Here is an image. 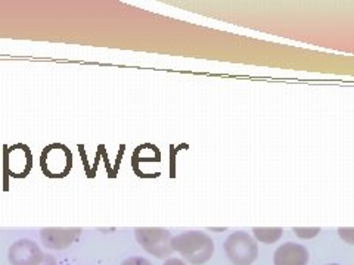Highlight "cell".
Masks as SVG:
<instances>
[{
  "label": "cell",
  "instance_id": "cell-8",
  "mask_svg": "<svg viewBox=\"0 0 354 265\" xmlns=\"http://www.w3.org/2000/svg\"><path fill=\"white\" fill-rule=\"evenodd\" d=\"M6 167L12 177H26L31 168V153L27 146L15 145L6 153Z\"/></svg>",
  "mask_w": 354,
  "mask_h": 265
},
{
  "label": "cell",
  "instance_id": "cell-12",
  "mask_svg": "<svg viewBox=\"0 0 354 265\" xmlns=\"http://www.w3.org/2000/svg\"><path fill=\"white\" fill-rule=\"evenodd\" d=\"M121 265H152L147 258L142 257H130L121 262Z\"/></svg>",
  "mask_w": 354,
  "mask_h": 265
},
{
  "label": "cell",
  "instance_id": "cell-6",
  "mask_svg": "<svg viewBox=\"0 0 354 265\" xmlns=\"http://www.w3.org/2000/svg\"><path fill=\"white\" fill-rule=\"evenodd\" d=\"M82 228L79 227H49L40 230L41 243L49 249L62 251L70 248L80 237Z\"/></svg>",
  "mask_w": 354,
  "mask_h": 265
},
{
  "label": "cell",
  "instance_id": "cell-5",
  "mask_svg": "<svg viewBox=\"0 0 354 265\" xmlns=\"http://www.w3.org/2000/svg\"><path fill=\"white\" fill-rule=\"evenodd\" d=\"M40 165L43 173L48 177L58 179V177H65L71 170L73 157L68 148L53 143V145L44 148L40 158Z\"/></svg>",
  "mask_w": 354,
  "mask_h": 265
},
{
  "label": "cell",
  "instance_id": "cell-4",
  "mask_svg": "<svg viewBox=\"0 0 354 265\" xmlns=\"http://www.w3.org/2000/svg\"><path fill=\"white\" fill-rule=\"evenodd\" d=\"M8 259L12 265H57L52 255L43 253L36 242L28 239L17 240L8 251Z\"/></svg>",
  "mask_w": 354,
  "mask_h": 265
},
{
  "label": "cell",
  "instance_id": "cell-1",
  "mask_svg": "<svg viewBox=\"0 0 354 265\" xmlns=\"http://www.w3.org/2000/svg\"><path fill=\"white\" fill-rule=\"evenodd\" d=\"M173 251L179 252L180 255L192 265H201L212 259L214 253V242L203 231H185L171 239Z\"/></svg>",
  "mask_w": 354,
  "mask_h": 265
},
{
  "label": "cell",
  "instance_id": "cell-7",
  "mask_svg": "<svg viewBox=\"0 0 354 265\" xmlns=\"http://www.w3.org/2000/svg\"><path fill=\"white\" fill-rule=\"evenodd\" d=\"M310 259L308 251L298 243L288 242L274 251V265H307Z\"/></svg>",
  "mask_w": 354,
  "mask_h": 265
},
{
  "label": "cell",
  "instance_id": "cell-3",
  "mask_svg": "<svg viewBox=\"0 0 354 265\" xmlns=\"http://www.w3.org/2000/svg\"><path fill=\"white\" fill-rule=\"evenodd\" d=\"M135 237L142 249H145L155 258H169L174 252L171 248V233L161 227H138Z\"/></svg>",
  "mask_w": 354,
  "mask_h": 265
},
{
  "label": "cell",
  "instance_id": "cell-14",
  "mask_svg": "<svg viewBox=\"0 0 354 265\" xmlns=\"http://www.w3.org/2000/svg\"><path fill=\"white\" fill-rule=\"evenodd\" d=\"M328 265H339V264H328Z\"/></svg>",
  "mask_w": 354,
  "mask_h": 265
},
{
  "label": "cell",
  "instance_id": "cell-10",
  "mask_svg": "<svg viewBox=\"0 0 354 265\" xmlns=\"http://www.w3.org/2000/svg\"><path fill=\"white\" fill-rule=\"evenodd\" d=\"M294 233L300 239H313L320 233L319 227H294Z\"/></svg>",
  "mask_w": 354,
  "mask_h": 265
},
{
  "label": "cell",
  "instance_id": "cell-2",
  "mask_svg": "<svg viewBox=\"0 0 354 265\" xmlns=\"http://www.w3.org/2000/svg\"><path fill=\"white\" fill-rule=\"evenodd\" d=\"M223 249L234 265H251L259 257V245L245 231H235L225 240Z\"/></svg>",
  "mask_w": 354,
  "mask_h": 265
},
{
  "label": "cell",
  "instance_id": "cell-9",
  "mask_svg": "<svg viewBox=\"0 0 354 265\" xmlns=\"http://www.w3.org/2000/svg\"><path fill=\"white\" fill-rule=\"evenodd\" d=\"M254 237L264 245H270V243L278 242L282 237L283 230L281 227H254L252 228Z\"/></svg>",
  "mask_w": 354,
  "mask_h": 265
},
{
  "label": "cell",
  "instance_id": "cell-11",
  "mask_svg": "<svg viewBox=\"0 0 354 265\" xmlns=\"http://www.w3.org/2000/svg\"><path fill=\"white\" fill-rule=\"evenodd\" d=\"M338 236L348 245H354V227H339Z\"/></svg>",
  "mask_w": 354,
  "mask_h": 265
},
{
  "label": "cell",
  "instance_id": "cell-13",
  "mask_svg": "<svg viewBox=\"0 0 354 265\" xmlns=\"http://www.w3.org/2000/svg\"><path fill=\"white\" fill-rule=\"evenodd\" d=\"M162 265H186V262L179 258H169V259H165V262Z\"/></svg>",
  "mask_w": 354,
  "mask_h": 265
}]
</instances>
